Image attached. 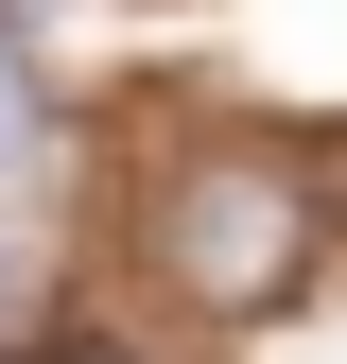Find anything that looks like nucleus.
<instances>
[{
  "label": "nucleus",
  "instance_id": "f03ea898",
  "mask_svg": "<svg viewBox=\"0 0 347 364\" xmlns=\"http://www.w3.org/2000/svg\"><path fill=\"white\" fill-rule=\"evenodd\" d=\"M70 364H122V347H70Z\"/></svg>",
  "mask_w": 347,
  "mask_h": 364
},
{
  "label": "nucleus",
  "instance_id": "f257e3e1",
  "mask_svg": "<svg viewBox=\"0 0 347 364\" xmlns=\"http://www.w3.org/2000/svg\"><path fill=\"white\" fill-rule=\"evenodd\" d=\"M156 278L191 312H278L313 278V191L278 156H174L156 173Z\"/></svg>",
  "mask_w": 347,
  "mask_h": 364
}]
</instances>
